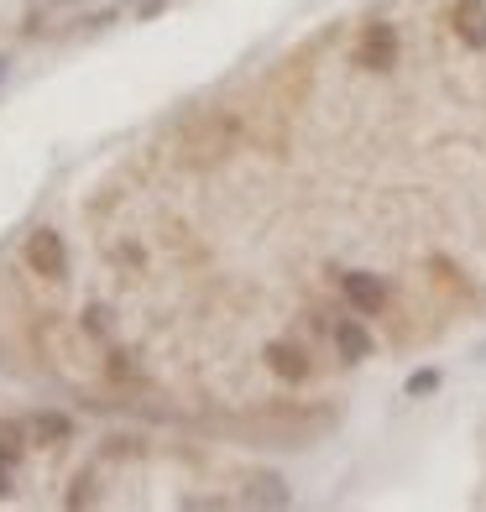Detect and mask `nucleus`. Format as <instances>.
Segmentation results:
<instances>
[{"label":"nucleus","instance_id":"nucleus-4","mask_svg":"<svg viewBox=\"0 0 486 512\" xmlns=\"http://www.w3.org/2000/svg\"><path fill=\"white\" fill-rule=\"evenodd\" d=\"M267 361H272L277 377H288V382H304V377H309V356L298 351L293 340H272V345H267Z\"/></svg>","mask_w":486,"mask_h":512},{"label":"nucleus","instance_id":"nucleus-3","mask_svg":"<svg viewBox=\"0 0 486 512\" xmlns=\"http://www.w3.org/2000/svg\"><path fill=\"white\" fill-rule=\"evenodd\" d=\"M340 288H345V298H351L356 314H377L387 304V283H382V277H372V272H345Z\"/></svg>","mask_w":486,"mask_h":512},{"label":"nucleus","instance_id":"nucleus-6","mask_svg":"<svg viewBox=\"0 0 486 512\" xmlns=\"http://www.w3.org/2000/svg\"><path fill=\"white\" fill-rule=\"evenodd\" d=\"M335 351L345 361H366V356H372V335L361 330V319H340L335 324Z\"/></svg>","mask_w":486,"mask_h":512},{"label":"nucleus","instance_id":"nucleus-7","mask_svg":"<svg viewBox=\"0 0 486 512\" xmlns=\"http://www.w3.org/2000/svg\"><path fill=\"white\" fill-rule=\"evenodd\" d=\"M257 502H267V507H283V502H288L283 481H277V476H257Z\"/></svg>","mask_w":486,"mask_h":512},{"label":"nucleus","instance_id":"nucleus-2","mask_svg":"<svg viewBox=\"0 0 486 512\" xmlns=\"http://www.w3.org/2000/svg\"><path fill=\"white\" fill-rule=\"evenodd\" d=\"M27 267L37 277H48V283H58V277L68 272V256H63V241L53 236V230H37V236L27 241Z\"/></svg>","mask_w":486,"mask_h":512},{"label":"nucleus","instance_id":"nucleus-9","mask_svg":"<svg viewBox=\"0 0 486 512\" xmlns=\"http://www.w3.org/2000/svg\"><path fill=\"white\" fill-rule=\"evenodd\" d=\"M37 434H48V439H63V434H68V424H63V418H53V413H48V418H37Z\"/></svg>","mask_w":486,"mask_h":512},{"label":"nucleus","instance_id":"nucleus-1","mask_svg":"<svg viewBox=\"0 0 486 512\" xmlns=\"http://www.w3.org/2000/svg\"><path fill=\"white\" fill-rule=\"evenodd\" d=\"M392 58H398V32H392L387 21H372L366 37H361V48H356V63L382 74V68H392Z\"/></svg>","mask_w":486,"mask_h":512},{"label":"nucleus","instance_id":"nucleus-10","mask_svg":"<svg viewBox=\"0 0 486 512\" xmlns=\"http://www.w3.org/2000/svg\"><path fill=\"white\" fill-rule=\"evenodd\" d=\"M6 492H11V455L0 450V497H6Z\"/></svg>","mask_w":486,"mask_h":512},{"label":"nucleus","instance_id":"nucleus-8","mask_svg":"<svg viewBox=\"0 0 486 512\" xmlns=\"http://www.w3.org/2000/svg\"><path fill=\"white\" fill-rule=\"evenodd\" d=\"M434 387H439V371H413V377H408L413 398H424V392H434Z\"/></svg>","mask_w":486,"mask_h":512},{"label":"nucleus","instance_id":"nucleus-5","mask_svg":"<svg viewBox=\"0 0 486 512\" xmlns=\"http://www.w3.org/2000/svg\"><path fill=\"white\" fill-rule=\"evenodd\" d=\"M455 32H460V42H471V48H486V0H460Z\"/></svg>","mask_w":486,"mask_h":512}]
</instances>
